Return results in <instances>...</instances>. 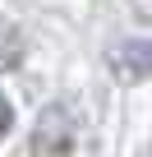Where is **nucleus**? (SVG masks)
Returning a JSON list of instances; mask_svg holds the SVG:
<instances>
[{
	"instance_id": "1",
	"label": "nucleus",
	"mask_w": 152,
	"mask_h": 157,
	"mask_svg": "<svg viewBox=\"0 0 152 157\" xmlns=\"http://www.w3.org/2000/svg\"><path fill=\"white\" fill-rule=\"evenodd\" d=\"M79 120L69 116V106H46L42 120H37V152H65Z\"/></svg>"
},
{
	"instance_id": "2",
	"label": "nucleus",
	"mask_w": 152,
	"mask_h": 157,
	"mask_svg": "<svg viewBox=\"0 0 152 157\" xmlns=\"http://www.w3.org/2000/svg\"><path fill=\"white\" fill-rule=\"evenodd\" d=\"M19 60H23V33L0 19V69H14Z\"/></svg>"
},
{
	"instance_id": "3",
	"label": "nucleus",
	"mask_w": 152,
	"mask_h": 157,
	"mask_svg": "<svg viewBox=\"0 0 152 157\" xmlns=\"http://www.w3.org/2000/svg\"><path fill=\"white\" fill-rule=\"evenodd\" d=\"M124 65H129V74L138 78V74L147 69V42H129V46H124Z\"/></svg>"
},
{
	"instance_id": "4",
	"label": "nucleus",
	"mask_w": 152,
	"mask_h": 157,
	"mask_svg": "<svg viewBox=\"0 0 152 157\" xmlns=\"http://www.w3.org/2000/svg\"><path fill=\"white\" fill-rule=\"evenodd\" d=\"M9 120H14V111H9L5 97H0V134H9Z\"/></svg>"
}]
</instances>
